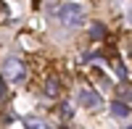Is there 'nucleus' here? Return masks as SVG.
Segmentation results:
<instances>
[{"label":"nucleus","mask_w":132,"mask_h":129,"mask_svg":"<svg viewBox=\"0 0 132 129\" xmlns=\"http://www.w3.org/2000/svg\"><path fill=\"white\" fill-rule=\"evenodd\" d=\"M58 21L63 26H69V29H77V26H82V21H85V8L79 3H63L58 5Z\"/></svg>","instance_id":"obj_1"},{"label":"nucleus","mask_w":132,"mask_h":129,"mask_svg":"<svg viewBox=\"0 0 132 129\" xmlns=\"http://www.w3.org/2000/svg\"><path fill=\"white\" fill-rule=\"evenodd\" d=\"M3 77H5L8 82H13V84L24 82V79H27L24 63H21L19 58H5V61H3Z\"/></svg>","instance_id":"obj_2"},{"label":"nucleus","mask_w":132,"mask_h":129,"mask_svg":"<svg viewBox=\"0 0 132 129\" xmlns=\"http://www.w3.org/2000/svg\"><path fill=\"white\" fill-rule=\"evenodd\" d=\"M77 100H79V105H85V108H95V105H98V100H101V95H98V92H93V90H79Z\"/></svg>","instance_id":"obj_3"},{"label":"nucleus","mask_w":132,"mask_h":129,"mask_svg":"<svg viewBox=\"0 0 132 129\" xmlns=\"http://www.w3.org/2000/svg\"><path fill=\"white\" fill-rule=\"evenodd\" d=\"M42 92H45V98L56 100V98H58V92H61V82H58V77H48L45 84H42Z\"/></svg>","instance_id":"obj_4"},{"label":"nucleus","mask_w":132,"mask_h":129,"mask_svg":"<svg viewBox=\"0 0 132 129\" xmlns=\"http://www.w3.org/2000/svg\"><path fill=\"white\" fill-rule=\"evenodd\" d=\"M111 113L116 116V119H127V116H129V105L124 100H114L111 103Z\"/></svg>","instance_id":"obj_5"},{"label":"nucleus","mask_w":132,"mask_h":129,"mask_svg":"<svg viewBox=\"0 0 132 129\" xmlns=\"http://www.w3.org/2000/svg\"><path fill=\"white\" fill-rule=\"evenodd\" d=\"M103 34H106V26H103V24H93V26H90V37H93V40H101Z\"/></svg>","instance_id":"obj_6"},{"label":"nucleus","mask_w":132,"mask_h":129,"mask_svg":"<svg viewBox=\"0 0 132 129\" xmlns=\"http://www.w3.org/2000/svg\"><path fill=\"white\" fill-rule=\"evenodd\" d=\"M27 129H48V124L40 121V119H29L27 121Z\"/></svg>","instance_id":"obj_7"},{"label":"nucleus","mask_w":132,"mask_h":129,"mask_svg":"<svg viewBox=\"0 0 132 129\" xmlns=\"http://www.w3.org/2000/svg\"><path fill=\"white\" fill-rule=\"evenodd\" d=\"M116 74H119V79H127V66L124 63H116Z\"/></svg>","instance_id":"obj_8"},{"label":"nucleus","mask_w":132,"mask_h":129,"mask_svg":"<svg viewBox=\"0 0 132 129\" xmlns=\"http://www.w3.org/2000/svg\"><path fill=\"white\" fill-rule=\"evenodd\" d=\"M5 98V84H3V79H0V100Z\"/></svg>","instance_id":"obj_9"},{"label":"nucleus","mask_w":132,"mask_h":129,"mask_svg":"<svg viewBox=\"0 0 132 129\" xmlns=\"http://www.w3.org/2000/svg\"><path fill=\"white\" fill-rule=\"evenodd\" d=\"M124 100H129V103H132V90H124Z\"/></svg>","instance_id":"obj_10"},{"label":"nucleus","mask_w":132,"mask_h":129,"mask_svg":"<svg viewBox=\"0 0 132 129\" xmlns=\"http://www.w3.org/2000/svg\"><path fill=\"white\" fill-rule=\"evenodd\" d=\"M127 21H129V24H132V8H129V13H127Z\"/></svg>","instance_id":"obj_11"},{"label":"nucleus","mask_w":132,"mask_h":129,"mask_svg":"<svg viewBox=\"0 0 132 129\" xmlns=\"http://www.w3.org/2000/svg\"><path fill=\"white\" fill-rule=\"evenodd\" d=\"M124 129H132V124H129V126H124Z\"/></svg>","instance_id":"obj_12"}]
</instances>
